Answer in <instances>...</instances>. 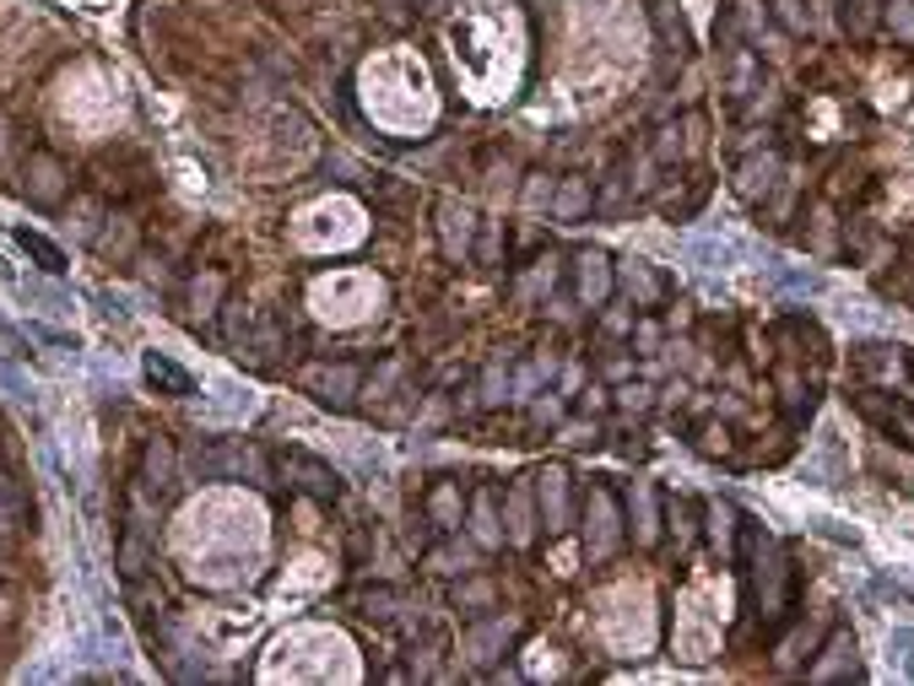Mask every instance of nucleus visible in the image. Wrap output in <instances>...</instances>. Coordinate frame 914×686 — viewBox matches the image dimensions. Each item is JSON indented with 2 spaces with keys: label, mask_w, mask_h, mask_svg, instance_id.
Wrapping results in <instances>:
<instances>
[{
  "label": "nucleus",
  "mask_w": 914,
  "mask_h": 686,
  "mask_svg": "<svg viewBox=\"0 0 914 686\" xmlns=\"http://www.w3.org/2000/svg\"><path fill=\"white\" fill-rule=\"evenodd\" d=\"M22 195L33 200V206H44V211H54V206H65L71 200V168L54 157V151H27L22 157Z\"/></svg>",
  "instance_id": "obj_1"
},
{
  "label": "nucleus",
  "mask_w": 914,
  "mask_h": 686,
  "mask_svg": "<svg viewBox=\"0 0 914 686\" xmlns=\"http://www.w3.org/2000/svg\"><path fill=\"white\" fill-rule=\"evenodd\" d=\"M277 470L304 492L314 503H341V470L336 465H325V460H314L304 449H277Z\"/></svg>",
  "instance_id": "obj_2"
},
{
  "label": "nucleus",
  "mask_w": 914,
  "mask_h": 686,
  "mask_svg": "<svg viewBox=\"0 0 914 686\" xmlns=\"http://www.w3.org/2000/svg\"><path fill=\"white\" fill-rule=\"evenodd\" d=\"M304 384L319 406L346 412V406L363 395V368H357V363H314V368H304Z\"/></svg>",
  "instance_id": "obj_3"
},
{
  "label": "nucleus",
  "mask_w": 914,
  "mask_h": 686,
  "mask_svg": "<svg viewBox=\"0 0 914 686\" xmlns=\"http://www.w3.org/2000/svg\"><path fill=\"white\" fill-rule=\"evenodd\" d=\"M611 286H617V271H611V260L601 249H585L580 260H574V297L585 303V308H607Z\"/></svg>",
  "instance_id": "obj_4"
},
{
  "label": "nucleus",
  "mask_w": 914,
  "mask_h": 686,
  "mask_svg": "<svg viewBox=\"0 0 914 686\" xmlns=\"http://www.w3.org/2000/svg\"><path fill=\"white\" fill-rule=\"evenodd\" d=\"M173 465H179V454H173V438L153 432V438H147V449H142V465H136V481H142V492L168 498V492H173Z\"/></svg>",
  "instance_id": "obj_5"
},
{
  "label": "nucleus",
  "mask_w": 914,
  "mask_h": 686,
  "mask_svg": "<svg viewBox=\"0 0 914 686\" xmlns=\"http://www.w3.org/2000/svg\"><path fill=\"white\" fill-rule=\"evenodd\" d=\"M622 541V530H617V503H611V492H590V536H585V547H590V562H607L611 551Z\"/></svg>",
  "instance_id": "obj_6"
},
{
  "label": "nucleus",
  "mask_w": 914,
  "mask_h": 686,
  "mask_svg": "<svg viewBox=\"0 0 914 686\" xmlns=\"http://www.w3.org/2000/svg\"><path fill=\"white\" fill-rule=\"evenodd\" d=\"M153 562V541H147V519H142V503H131V519H125V536H120V573L136 584Z\"/></svg>",
  "instance_id": "obj_7"
},
{
  "label": "nucleus",
  "mask_w": 914,
  "mask_h": 686,
  "mask_svg": "<svg viewBox=\"0 0 914 686\" xmlns=\"http://www.w3.org/2000/svg\"><path fill=\"white\" fill-rule=\"evenodd\" d=\"M779 173H784V162H779V151H763V157H747L742 168H736V189H742V200H768L773 195V184H779Z\"/></svg>",
  "instance_id": "obj_8"
},
{
  "label": "nucleus",
  "mask_w": 914,
  "mask_h": 686,
  "mask_svg": "<svg viewBox=\"0 0 914 686\" xmlns=\"http://www.w3.org/2000/svg\"><path fill=\"white\" fill-rule=\"evenodd\" d=\"M142 379L153 384L157 395H173V401L195 395V379H190L173 357H162V352H142Z\"/></svg>",
  "instance_id": "obj_9"
},
{
  "label": "nucleus",
  "mask_w": 914,
  "mask_h": 686,
  "mask_svg": "<svg viewBox=\"0 0 914 686\" xmlns=\"http://www.w3.org/2000/svg\"><path fill=\"white\" fill-rule=\"evenodd\" d=\"M536 498H541V525H547V536H563V530H569V476H563V470H547L541 487H536Z\"/></svg>",
  "instance_id": "obj_10"
},
{
  "label": "nucleus",
  "mask_w": 914,
  "mask_h": 686,
  "mask_svg": "<svg viewBox=\"0 0 914 686\" xmlns=\"http://www.w3.org/2000/svg\"><path fill=\"white\" fill-rule=\"evenodd\" d=\"M627 530H633V541L638 547H655L660 541V514H655V492H649V481H633V498H627Z\"/></svg>",
  "instance_id": "obj_11"
},
{
  "label": "nucleus",
  "mask_w": 914,
  "mask_h": 686,
  "mask_svg": "<svg viewBox=\"0 0 914 686\" xmlns=\"http://www.w3.org/2000/svg\"><path fill=\"white\" fill-rule=\"evenodd\" d=\"M855 412L872 416L877 427H888V432H899L904 443H914V412L904 401H877V395H855Z\"/></svg>",
  "instance_id": "obj_12"
},
{
  "label": "nucleus",
  "mask_w": 914,
  "mask_h": 686,
  "mask_svg": "<svg viewBox=\"0 0 914 686\" xmlns=\"http://www.w3.org/2000/svg\"><path fill=\"white\" fill-rule=\"evenodd\" d=\"M590 206H596V189H590V179H580V173L552 189V217H558V222H580Z\"/></svg>",
  "instance_id": "obj_13"
},
{
  "label": "nucleus",
  "mask_w": 914,
  "mask_h": 686,
  "mask_svg": "<svg viewBox=\"0 0 914 686\" xmlns=\"http://www.w3.org/2000/svg\"><path fill=\"white\" fill-rule=\"evenodd\" d=\"M439 222H444V228H439L444 255H450V260H465V255H471V211L455 206V200H444V206H439Z\"/></svg>",
  "instance_id": "obj_14"
},
{
  "label": "nucleus",
  "mask_w": 914,
  "mask_h": 686,
  "mask_svg": "<svg viewBox=\"0 0 914 686\" xmlns=\"http://www.w3.org/2000/svg\"><path fill=\"white\" fill-rule=\"evenodd\" d=\"M844 665L855 671V638L839 627L833 638H828V649H822V660H812V682H833V676H844Z\"/></svg>",
  "instance_id": "obj_15"
},
{
  "label": "nucleus",
  "mask_w": 914,
  "mask_h": 686,
  "mask_svg": "<svg viewBox=\"0 0 914 686\" xmlns=\"http://www.w3.org/2000/svg\"><path fill=\"white\" fill-rule=\"evenodd\" d=\"M649 16H655V27H660V44H666L671 54H687V49H693V38H687V22H682L677 0H655V5H649Z\"/></svg>",
  "instance_id": "obj_16"
},
{
  "label": "nucleus",
  "mask_w": 914,
  "mask_h": 686,
  "mask_svg": "<svg viewBox=\"0 0 914 686\" xmlns=\"http://www.w3.org/2000/svg\"><path fill=\"white\" fill-rule=\"evenodd\" d=\"M622 281H627V292H633L638 308H660V303H666V281L649 271L644 260H627V266H622Z\"/></svg>",
  "instance_id": "obj_17"
},
{
  "label": "nucleus",
  "mask_w": 914,
  "mask_h": 686,
  "mask_svg": "<svg viewBox=\"0 0 914 686\" xmlns=\"http://www.w3.org/2000/svg\"><path fill=\"white\" fill-rule=\"evenodd\" d=\"M839 22H844V33H850L855 44H872V33H877V22H882V5H877V0H844Z\"/></svg>",
  "instance_id": "obj_18"
},
{
  "label": "nucleus",
  "mask_w": 914,
  "mask_h": 686,
  "mask_svg": "<svg viewBox=\"0 0 914 686\" xmlns=\"http://www.w3.org/2000/svg\"><path fill=\"white\" fill-rule=\"evenodd\" d=\"M704 519H709V541H715V551H720V556H736V525H742L736 509H731V503H709Z\"/></svg>",
  "instance_id": "obj_19"
},
{
  "label": "nucleus",
  "mask_w": 914,
  "mask_h": 686,
  "mask_svg": "<svg viewBox=\"0 0 914 686\" xmlns=\"http://www.w3.org/2000/svg\"><path fill=\"white\" fill-rule=\"evenodd\" d=\"M16 244H22V255H27V260H38V271H49V275L65 271V255H60V244H49L44 233H33V228H16Z\"/></svg>",
  "instance_id": "obj_20"
},
{
  "label": "nucleus",
  "mask_w": 914,
  "mask_h": 686,
  "mask_svg": "<svg viewBox=\"0 0 914 686\" xmlns=\"http://www.w3.org/2000/svg\"><path fill=\"white\" fill-rule=\"evenodd\" d=\"M460 514H465V498H460V487H450V481H439L434 492H428V519L439 525V530H455Z\"/></svg>",
  "instance_id": "obj_21"
},
{
  "label": "nucleus",
  "mask_w": 914,
  "mask_h": 686,
  "mask_svg": "<svg viewBox=\"0 0 914 686\" xmlns=\"http://www.w3.org/2000/svg\"><path fill=\"white\" fill-rule=\"evenodd\" d=\"M882 22L893 27L899 44H914V0H893V5L882 11Z\"/></svg>",
  "instance_id": "obj_22"
},
{
  "label": "nucleus",
  "mask_w": 914,
  "mask_h": 686,
  "mask_svg": "<svg viewBox=\"0 0 914 686\" xmlns=\"http://www.w3.org/2000/svg\"><path fill=\"white\" fill-rule=\"evenodd\" d=\"M244 330H249V308H244L239 297H228V303H222V335H228L233 346H244Z\"/></svg>",
  "instance_id": "obj_23"
},
{
  "label": "nucleus",
  "mask_w": 914,
  "mask_h": 686,
  "mask_svg": "<svg viewBox=\"0 0 914 686\" xmlns=\"http://www.w3.org/2000/svg\"><path fill=\"white\" fill-rule=\"evenodd\" d=\"M671 530H677V551L693 547V503H687V498L671 503Z\"/></svg>",
  "instance_id": "obj_24"
},
{
  "label": "nucleus",
  "mask_w": 914,
  "mask_h": 686,
  "mask_svg": "<svg viewBox=\"0 0 914 686\" xmlns=\"http://www.w3.org/2000/svg\"><path fill=\"white\" fill-rule=\"evenodd\" d=\"M476 541H482V547H498V541H503V530L492 525V498H476Z\"/></svg>",
  "instance_id": "obj_25"
},
{
  "label": "nucleus",
  "mask_w": 914,
  "mask_h": 686,
  "mask_svg": "<svg viewBox=\"0 0 914 686\" xmlns=\"http://www.w3.org/2000/svg\"><path fill=\"white\" fill-rule=\"evenodd\" d=\"M22 514H27V509H22V498H16V492H11V481L0 476V530H16V525H22Z\"/></svg>",
  "instance_id": "obj_26"
},
{
  "label": "nucleus",
  "mask_w": 914,
  "mask_h": 686,
  "mask_svg": "<svg viewBox=\"0 0 914 686\" xmlns=\"http://www.w3.org/2000/svg\"><path fill=\"white\" fill-rule=\"evenodd\" d=\"M617 406H622V412H649L655 395H649L644 384H622V390H617Z\"/></svg>",
  "instance_id": "obj_27"
},
{
  "label": "nucleus",
  "mask_w": 914,
  "mask_h": 686,
  "mask_svg": "<svg viewBox=\"0 0 914 686\" xmlns=\"http://www.w3.org/2000/svg\"><path fill=\"white\" fill-rule=\"evenodd\" d=\"M509 503H514V530H509V536H514V541H531V503H525V487H520Z\"/></svg>",
  "instance_id": "obj_28"
},
{
  "label": "nucleus",
  "mask_w": 914,
  "mask_h": 686,
  "mask_svg": "<svg viewBox=\"0 0 914 686\" xmlns=\"http://www.w3.org/2000/svg\"><path fill=\"white\" fill-rule=\"evenodd\" d=\"M773 11H779V22H784L790 33H806V11H801V0H773Z\"/></svg>",
  "instance_id": "obj_29"
},
{
  "label": "nucleus",
  "mask_w": 914,
  "mask_h": 686,
  "mask_svg": "<svg viewBox=\"0 0 914 686\" xmlns=\"http://www.w3.org/2000/svg\"><path fill=\"white\" fill-rule=\"evenodd\" d=\"M357 605H368V616H390V611H395V589H374V595H363Z\"/></svg>",
  "instance_id": "obj_30"
},
{
  "label": "nucleus",
  "mask_w": 914,
  "mask_h": 686,
  "mask_svg": "<svg viewBox=\"0 0 914 686\" xmlns=\"http://www.w3.org/2000/svg\"><path fill=\"white\" fill-rule=\"evenodd\" d=\"M455 605H492V584H465V589H455Z\"/></svg>",
  "instance_id": "obj_31"
},
{
  "label": "nucleus",
  "mask_w": 914,
  "mask_h": 686,
  "mask_svg": "<svg viewBox=\"0 0 914 686\" xmlns=\"http://www.w3.org/2000/svg\"><path fill=\"white\" fill-rule=\"evenodd\" d=\"M525 200H531V206L552 200V179H547V173H531V184H525Z\"/></svg>",
  "instance_id": "obj_32"
},
{
  "label": "nucleus",
  "mask_w": 914,
  "mask_h": 686,
  "mask_svg": "<svg viewBox=\"0 0 914 686\" xmlns=\"http://www.w3.org/2000/svg\"><path fill=\"white\" fill-rule=\"evenodd\" d=\"M698 449H704V454H726V449H731V443H726V427H704Z\"/></svg>",
  "instance_id": "obj_33"
},
{
  "label": "nucleus",
  "mask_w": 914,
  "mask_h": 686,
  "mask_svg": "<svg viewBox=\"0 0 914 686\" xmlns=\"http://www.w3.org/2000/svg\"><path fill=\"white\" fill-rule=\"evenodd\" d=\"M633 341H638V352H655L660 330H655V324H638V330H633Z\"/></svg>",
  "instance_id": "obj_34"
}]
</instances>
